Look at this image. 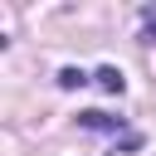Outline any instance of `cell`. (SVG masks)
Returning <instances> with one entry per match:
<instances>
[{
    "mask_svg": "<svg viewBox=\"0 0 156 156\" xmlns=\"http://www.w3.org/2000/svg\"><path fill=\"white\" fill-rule=\"evenodd\" d=\"M78 127L102 132V136H122V141H127V151L136 146V132H127V122H122V117H107V112H78Z\"/></svg>",
    "mask_w": 156,
    "mask_h": 156,
    "instance_id": "6da1fadb",
    "label": "cell"
},
{
    "mask_svg": "<svg viewBox=\"0 0 156 156\" xmlns=\"http://www.w3.org/2000/svg\"><path fill=\"white\" fill-rule=\"evenodd\" d=\"M93 78H98V88H102V93H122V88H127V78H122V68H112V63H107V68H98Z\"/></svg>",
    "mask_w": 156,
    "mask_h": 156,
    "instance_id": "7a4b0ae2",
    "label": "cell"
},
{
    "mask_svg": "<svg viewBox=\"0 0 156 156\" xmlns=\"http://www.w3.org/2000/svg\"><path fill=\"white\" fill-rule=\"evenodd\" d=\"M83 83H88L83 68H63V73H58V88H83Z\"/></svg>",
    "mask_w": 156,
    "mask_h": 156,
    "instance_id": "3957f363",
    "label": "cell"
},
{
    "mask_svg": "<svg viewBox=\"0 0 156 156\" xmlns=\"http://www.w3.org/2000/svg\"><path fill=\"white\" fill-rule=\"evenodd\" d=\"M141 20H146V39H156V10H146Z\"/></svg>",
    "mask_w": 156,
    "mask_h": 156,
    "instance_id": "277c9868",
    "label": "cell"
}]
</instances>
